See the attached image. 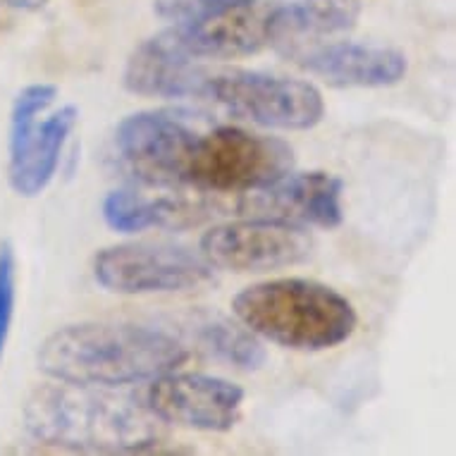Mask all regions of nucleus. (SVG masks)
Here are the masks:
<instances>
[{
  "label": "nucleus",
  "mask_w": 456,
  "mask_h": 456,
  "mask_svg": "<svg viewBox=\"0 0 456 456\" xmlns=\"http://www.w3.org/2000/svg\"><path fill=\"white\" fill-rule=\"evenodd\" d=\"M79 110L77 105H65L41 125H34L27 142L10 153L8 180L17 196L34 199L44 191L58 173L61 156L68 136L77 127Z\"/></svg>",
  "instance_id": "obj_15"
},
{
  "label": "nucleus",
  "mask_w": 456,
  "mask_h": 456,
  "mask_svg": "<svg viewBox=\"0 0 456 456\" xmlns=\"http://www.w3.org/2000/svg\"><path fill=\"white\" fill-rule=\"evenodd\" d=\"M345 182L328 173L284 175L268 187L247 191L240 210L248 217H268L292 224H318L325 230L339 227Z\"/></svg>",
  "instance_id": "obj_11"
},
{
  "label": "nucleus",
  "mask_w": 456,
  "mask_h": 456,
  "mask_svg": "<svg viewBox=\"0 0 456 456\" xmlns=\"http://www.w3.org/2000/svg\"><path fill=\"white\" fill-rule=\"evenodd\" d=\"M294 151L275 136L216 127L196 139L184 182L208 191H254L292 173Z\"/></svg>",
  "instance_id": "obj_4"
},
{
  "label": "nucleus",
  "mask_w": 456,
  "mask_h": 456,
  "mask_svg": "<svg viewBox=\"0 0 456 456\" xmlns=\"http://www.w3.org/2000/svg\"><path fill=\"white\" fill-rule=\"evenodd\" d=\"M359 12V0H280L268 8L270 45L284 55L297 45L342 34L356 24Z\"/></svg>",
  "instance_id": "obj_14"
},
{
  "label": "nucleus",
  "mask_w": 456,
  "mask_h": 456,
  "mask_svg": "<svg viewBox=\"0 0 456 456\" xmlns=\"http://www.w3.org/2000/svg\"><path fill=\"white\" fill-rule=\"evenodd\" d=\"M55 98H58V86H53V84H29L17 94L12 112H10V153H15L27 142V136L37 125V115L44 112Z\"/></svg>",
  "instance_id": "obj_18"
},
{
  "label": "nucleus",
  "mask_w": 456,
  "mask_h": 456,
  "mask_svg": "<svg viewBox=\"0 0 456 456\" xmlns=\"http://www.w3.org/2000/svg\"><path fill=\"white\" fill-rule=\"evenodd\" d=\"M268 8L258 0H247L201 22L175 24L173 34L194 61L244 58L270 45Z\"/></svg>",
  "instance_id": "obj_13"
},
{
  "label": "nucleus",
  "mask_w": 456,
  "mask_h": 456,
  "mask_svg": "<svg viewBox=\"0 0 456 456\" xmlns=\"http://www.w3.org/2000/svg\"><path fill=\"white\" fill-rule=\"evenodd\" d=\"M244 389L223 378L201 373H165L153 378L146 392V409L173 426L227 433L237 426Z\"/></svg>",
  "instance_id": "obj_8"
},
{
  "label": "nucleus",
  "mask_w": 456,
  "mask_h": 456,
  "mask_svg": "<svg viewBox=\"0 0 456 456\" xmlns=\"http://www.w3.org/2000/svg\"><path fill=\"white\" fill-rule=\"evenodd\" d=\"M196 139L187 122L163 110L127 115L115 129L122 160L146 184H182Z\"/></svg>",
  "instance_id": "obj_9"
},
{
  "label": "nucleus",
  "mask_w": 456,
  "mask_h": 456,
  "mask_svg": "<svg viewBox=\"0 0 456 456\" xmlns=\"http://www.w3.org/2000/svg\"><path fill=\"white\" fill-rule=\"evenodd\" d=\"M8 5H12V8L17 10H27V12H37V10L45 8V3L48 0H5Z\"/></svg>",
  "instance_id": "obj_21"
},
{
  "label": "nucleus",
  "mask_w": 456,
  "mask_h": 456,
  "mask_svg": "<svg viewBox=\"0 0 456 456\" xmlns=\"http://www.w3.org/2000/svg\"><path fill=\"white\" fill-rule=\"evenodd\" d=\"M240 3H247V0H153V10L167 22L191 24Z\"/></svg>",
  "instance_id": "obj_20"
},
{
  "label": "nucleus",
  "mask_w": 456,
  "mask_h": 456,
  "mask_svg": "<svg viewBox=\"0 0 456 456\" xmlns=\"http://www.w3.org/2000/svg\"><path fill=\"white\" fill-rule=\"evenodd\" d=\"M203 98L216 101L241 120L289 132L315 127L325 115L322 94L311 82L254 69L210 72Z\"/></svg>",
  "instance_id": "obj_5"
},
{
  "label": "nucleus",
  "mask_w": 456,
  "mask_h": 456,
  "mask_svg": "<svg viewBox=\"0 0 456 456\" xmlns=\"http://www.w3.org/2000/svg\"><path fill=\"white\" fill-rule=\"evenodd\" d=\"M203 258L230 273H268L308 261L314 240L301 224L248 217L217 224L203 234Z\"/></svg>",
  "instance_id": "obj_7"
},
{
  "label": "nucleus",
  "mask_w": 456,
  "mask_h": 456,
  "mask_svg": "<svg viewBox=\"0 0 456 456\" xmlns=\"http://www.w3.org/2000/svg\"><path fill=\"white\" fill-rule=\"evenodd\" d=\"M94 275L112 294H163L199 289L213 280L210 263L173 244H118L98 251Z\"/></svg>",
  "instance_id": "obj_6"
},
{
  "label": "nucleus",
  "mask_w": 456,
  "mask_h": 456,
  "mask_svg": "<svg viewBox=\"0 0 456 456\" xmlns=\"http://www.w3.org/2000/svg\"><path fill=\"white\" fill-rule=\"evenodd\" d=\"M232 311L254 335L297 352L335 349L359 322L346 297L301 277L251 284L234 297Z\"/></svg>",
  "instance_id": "obj_3"
},
{
  "label": "nucleus",
  "mask_w": 456,
  "mask_h": 456,
  "mask_svg": "<svg viewBox=\"0 0 456 456\" xmlns=\"http://www.w3.org/2000/svg\"><path fill=\"white\" fill-rule=\"evenodd\" d=\"M206 217L199 203L184 199H146L134 191H110L103 199V220L112 232L134 234L151 227H187Z\"/></svg>",
  "instance_id": "obj_17"
},
{
  "label": "nucleus",
  "mask_w": 456,
  "mask_h": 456,
  "mask_svg": "<svg viewBox=\"0 0 456 456\" xmlns=\"http://www.w3.org/2000/svg\"><path fill=\"white\" fill-rule=\"evenodd\" d=\"M208 77V69L177 44L173 29H165L132 51L122 82L136 96L203 98Z\"/></svg>",
  "instance_id": "obj_12"
},
{
  "label": "nucleus",
  "mask_w": 456,
  "mask_h": 456,
  "mask_svg": "<svg viewBox=\"0 0 456 456\" xmlns=\"http://www.w3.org/2000/svg\"><path fill=\"white\" fill-rule=\"evenodd\" d=\"M177 335L184 345H194L210 359H217L240 370H258L265 363V349L254 332L244 325L213 311H189L173 318Z\"/></svg>",
  "instance_id": "obj_16"
},
{
  "label": "nucleus",
  "mask_w": 456,
  "mask_h": 456,
  "mask_svg": "<svg viewBox=\"0 0 456 456\" xmlns=\"http://www.w3.org/2000/svg\"><path fill=\"white\" fill-rule=\"evenodd\" d=\"M17 304V256L10 241L0 244V361L10 339Z\"/></svg>",
  "instance_id": "obj_19"
},
{
  "label": "nucleus",
  "mask_w": 456,
  "mask_h": 456,
  "mask_svg": "<svg viewBox=\"0 0 456 456\" xmlns=\"http://www.w3.org/2000/svg\"><path fill=\"white\" fill-rule=\"evenodd\" d=\"M284 58L294 61L311 75L321 77L322 82L337 89H380L395 86L406 77L409 61L402 51L387 45L352 44V41H335V44L297 45Z\"/></svg>",
  "instance_id": "obj_10"
},
{
  "label": "nucleus",
  "mask_w": 456,
  "mask_h": 456,
  "mask_svg": "<svg viewBox=\"0 0 456 456\" xmlns=\"http://www.w3.org/2000/svg\"><path fill=\"white\" fill-rule=\"evenodd\" d=\"M189 359L173 332L132 322H79L55 330L38 346V370L58 382L120 387L173 373Z\"/></svg>",
  "instance_id": "obj_1"
},
{
  "label": "nucleus",
  "mask_w": 456,
  "mask_h": 456,
  "mask_svg": "<svg viewBox=\"0 0 456 456\" xmlns=\"http://www.w3.org/2000/svg\"><path fill=\"white\" fill-rule=\"evenodd\" d=\"M24 420L34 440L69 452L143 454L160 444L158 419L146 404L91 385L38 387L24 406Z\"/></svg>",
  "instance_id": "obj_2"
}]
</instances>
